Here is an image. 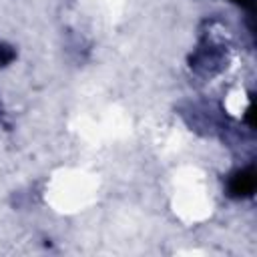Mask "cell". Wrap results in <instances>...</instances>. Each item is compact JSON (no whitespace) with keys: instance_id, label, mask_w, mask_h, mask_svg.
Wrapping results in <instances>:
<instances>
[{"instance_id":"1","label":"cell","mask_w":257,"mask_h":257,"mask_svg":"<svg viewBox=\"0 0 257 257\" xmlns=\"http://www.w3.org/2000/svg\"><path fill=\"white\" fill-rule=\"evenodd\" d=\"M255 191V173L253 169L247 171H239L231 177L229 181V193L233 197H247Z\"/></svg>"},{"instance_id":"2","label":"cell","mask_w":257,"mask_h":257,"mask_svg":"<svg viewBox=\"0 0 257 257\" xmlns=\"http://www.w3.org/2000/svg\"><path fill=\"white\" fill-rule=\"evenodd\" d=\"M231 2H235L241 8H247V10H253V6H255V0H231Z\"/></svg>"}]
</instances>
